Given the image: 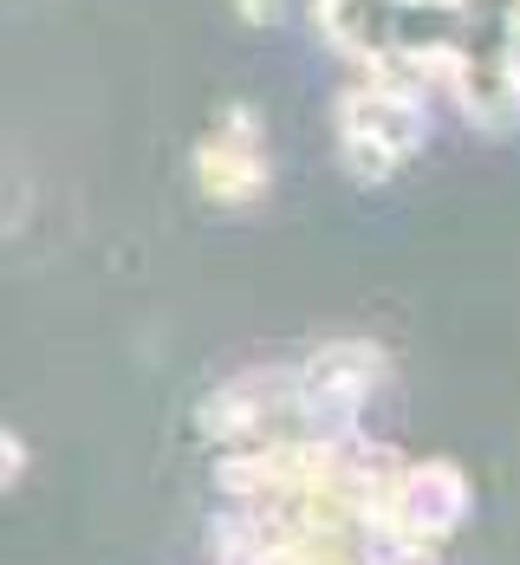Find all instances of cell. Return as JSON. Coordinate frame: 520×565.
Here are the masks:
<instances>
[{
  "instance_id": "cell-1",
  "label": "cell",
  "mask_w": 520,
  "mask_h": 565,
  "mask_svg": "<svg viewBox=\"0 0 520 565\" xmlns=\"http://www.w3.org/2000/svg\"><path fill=\"white\" fill-rule=\"evenodd\" d=\"M339 143H346L351 175L364 182H384V175L416 157L423 143V98L416 85H397V78H371L339 98Z\"/></svg>"
},
{
  "instance_id": "cell-2",
  "label": "cell",
  "mask_w": 520,
  "mask_h": 565,
  "mask_svg": "<svg viewBox=\"0 0 520 565\" xmlns=\"http://www.w3.org/2000/svg\"><path fill=\"white\" fill-rule=\"evenodd\" d=\"M195 182L222 209H241V202L267 195V137H261V117L247 105H229L222 124L195 143Z\"/></svg>"
},
{
  "instance_id": "cell-3",
  "label": "cell",
  "mask_w": 520,
  "mask_h": 565,
  "mask_svg": "<svg viewBox=\"0 0 520 565\" xmlns=\"http://www.w3.org/2000/svg\"><path fill=\"white\" fill-rule=\"evenodd\" d=\"M20 468H26L20 436H13V429H0V488H13V481H20Z\"/></svg>"
},
{
  "instance_id": "cell-4",
  "label": "cell",
  "mask_w": 520,
  "mask_h": 565,
  "mask_svg": "<svg viewBox=\"0 0 520 565\" xmlns=\"http://www.w3.org/2000/svg\"><path fill=\"white\" fill-rule=\"evenodd\" d=\"M241 20H280V0H234Z\"/></svg>"
}]
</instances>
